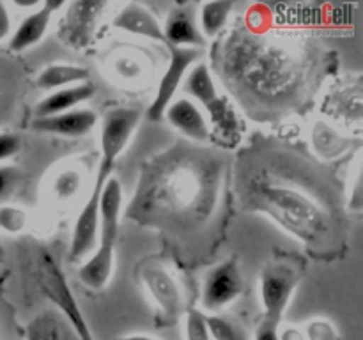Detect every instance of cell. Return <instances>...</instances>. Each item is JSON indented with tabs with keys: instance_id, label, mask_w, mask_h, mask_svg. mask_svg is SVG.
I'll return each mask as SVG.
<instances>
[{
	"instance_id": "1",
	"label": "cell",
	"mask_w": 363,
	"mask_h": 340,
	"mask_svg": "<svg viewBox=\"0 0 363 340\" xmlns=\"http://www.w3.org/2000/svg\"><path fill=\"white\" fill-rule=\"evenodd\" d=\"M240 191L250 211L268 215L301 243L325 246L335 239L333 202H328L312 184H305L300 174L279 172L273 163L259 165L252 174H243Z\"/></svg>"
},
{
	"instance_id": "2",
	"label": "cell",
	"mask_w": 363,
	"mask_h": 340,
	"mask_svg": "<svg viewBox=\"0 0 363 340\" xmlns=\"http://www.w3.org/2000/svg\"><path fill=\"white\" fill-rule=\"evenodd\" d=\"M218 191V166L208 152H174L162 163H156L149 176V186L142 188L138 202H151V209L160 211L156 218L174 222H195L211 211Z\"/></svg>"
},
{
	"instance_id": "3",
	"label": "cell",
	"mask_w": 363,
	"mask_h": 340,
	"mask_svg": "<svg viewBox=\"0 0 363 340\" xmlns=\"http://www.w3.org/2000/svg\"><path fill=\"white\" fill-rule=\"evenodd\" d=\"M140 123V110L131 106H119L106 112L101 124V158L98 165V176L91 195L78 212L71 234V261L87 259L92 254L98 239L99 227V198L106 181L112 177L117 158L130 144L135 130Z\"/></svg>"
},
{
	"instance_id": "4",
	"label": "cell",
	"mask_w": 363,
	"mask_h": 340,
	"mask_svg": "<svg viewBox=\"0 0 363 340\" xmlns=\"http://www.w3.org/2000/svg\"><path fill=\"white\" fill-rule=\"evenodd\" d=\"M250 53L238 50V81L248 89L257 98H266L268 101H284L298 92L303 81V67L300 59L293 55L284 46L269 45V42L252 41Z\"/></svg>"
},
{
	"instance_id": "5",
	"label": "cell",
	"mask_w": 363,
	"mask_h": 340,
	"mask_svg": "<svg viewBox=\"0 0 363 340\" xmlns=\"http://www.w3.org/2000/svg\"><path fill=\"white\" fill-rule=\"evenodd\" d=\"M121 211H123V188L116 177H110L99 198V227L98 239H96L98 246L78 269V278L87 289H103L112 276L116 244L121 229Z\"/></svg>"
},
{
	"instance_id": "6",
	"label": "cell",
	"mask_w": 363,
	"mask_h": 340,
	"mask_svg": "<svg viewBox=\"0 0 363 340\" xmlns=\"http://www.w3.org/2000/svg\"><path fill=\"white\" fill-rule=\"evenodd\" d=\"M301 266L289 259L272 261L262 268L261 273V303L264 315L262 317L273 322H282L284 312L289 307V301L301 280Z\"/></svg>"
},
{
	"instance_id": "7",
	"label": "cell",
	"mask_w": 363,
	"mask_h": 340,
	"mask_svg": "<svg viewBox=\"0 0 363 340\" xmlns=\"http://www.w3.org/2000/svg\"><path fill=\"white\" fill-rule=\"evenodd\" d=\"M184 91L209 110L213 128L223 131V135L236 131V112L218 94V89L209 73L208 64L199 62L188 71L186 78H184Z\"/></svg>"
},
{
	"instance_id": "8",
	"label": "cell",
	"mask_w": 363,
	"mask_h": 340,
	"mask_svg": "<svg viewBox=\"0 0 363 340\" xmlns=\"http://www.w3.org/2000/svg\"><path fill=\"white\" fill-rule=\"evenodd\" d=\"M167 48H169V66L160 80L155 99L147 108L149 120L163 119L165 110L176 99L177 91L186 78L188 71L201 59V50L197 48H176V46H167Z\"/></svg>"
},
{
	"instance_id": "9",
	"label": "cell",
	"mask_w": 363,
	"mask_h": 340,
	"mask_svg": "<svg viewBox=\"0 0 363 340\" xmlns=\"http://www.w3.org/2000/svg\"><path fill=\"white\" fill-rule=\"evenodd\" d=\"M243 290V278H241L240 266L236 259L222 262L206 275L202 285V307L204 310L216 314L229 307Z\"/></svg>"
},
{
	"instance_id": "10",
	"label": "cell",
	"mask_w": 363,
	"mask_h": 340,
	"mask_svg": "<svg viewBox=\"0 0 363 340\" xmlns=\"http://www.w3.org/2000/svg\"><path fill=\"white\" fill-rule=\"evenodd\" d=\"M140 278L147 287L160 310V324L172 326L183 310V296L176 278L163 266L149 264L142 269Z\"/></svg>"
},
{
	"instance_id": "11",
	"label": "cell",
	"mask_w": 363,
	"mask_h": 340,
	"mask_svg": "<svg viewBox=\"0 0 363 340\" xmlns=\"http://www.w3.org/2000/svg\"><path fill=\"white\" fill-rule=\"evenodd\" d=\"M45 276H43V283L46 294L50 296V300L55 303V307L59 308L60 314L69 321V324L73 326L74 332H77L78 339L80 340H96L94 335H92L91 328H89V322L85 321L84 314H82L80 305L77 303V298L71 293L69 285L64 280L62 273H60L59 268H55L52 264H46L45 268Z\"/></svg>"
},
{
	"instance_id": "12",
	"label": "cell",
	"mask_w": 363,
	"mask_h": 340,
	"mask_svg": "<svg viewBox=\"0 0 363 340\" xmlns=\"http://www.w3.org/2000/svg\"><path fill=\"white\" fill-rule=\"evenodd\" d=\"M105 7V2L69 4L59 30V38L62 39L64 45L74 46V48H84V46L91 45L96 30V21Z\"/></svg>"
},
{
	"instance_id": "13",
	"label": "cell",
	"mask_w": 363,
	"mask_h": 340,
	"mask_svg": "<svg viewBox=\"0 0 363 340\" xmlns=\"http://www.w3.org/2000/svg\"><path fill=\"white\" fill-rule=\"evenodd\" d=\"M163 35H165V45L176 48L199 50L206 45V39L201 34L195 18V7L191 4H181L170 9L163 27Z\"/></svg>"
},
{
	"instance_id": "14",
	"label": "cell",
	"mask_w": 363,
	"mask_h": 340,
	"mask_svg": "<svg viewBox=\"0 0 363 340\" xmlns=\"http://www.w3.org/2000/svg\"><path fill=\"white\" fill-rule=\"evenodd\" d=\"M98 123L96 112L89 108H74L69 112L57 113L50 117H38L30 123V128L39 133L60 135V137H84Z\"/></svg>"
},
{
	"instance_id": "15",
	"label": "cell",
	"mask_w": 363,
	"mask_h": 340,
	"mask_svg": "<svg viewBox=\"0 0 363 340\" xmlns=\"http://www.w3.org/2000/svg\"><path fill=\"white\" fill-rule=\"evenodd\" d=\"M163 117L169 120L174 130H177L190 140L199 142V144L208 142L211 137V128H209L208 119L191 99H174L169 108L165 110Z\"/></svg>"
},
{
	"instance_id": "16",
	"label": "cell",
	"mask_w": 363,
	"mask_h": 340,
	"mask_svg": "<svg viewBox=\"0 0 363 340\" xmlns=\"http://www.w3.org/2000/svg\"><path fill=\"white\" fill-rule=\"evenodd\" d=\"M62 4H52L43 2L35 11H32L28 16H25L20 21L16 28L13 30L9 38V48L13 52H25V50L32 48L41 39L45 38L46 30H48L50 23H52V16L57 9H60Z\"/></svg>"
},
{
	"instance_id": "17",
	"label": "cell",
	"mask_w": 363,
	"mask_h": 340,
	"mask_svg": "<svg viewBox=\"0 0 363 340\" xmlns=\"http://www.w3.org/2000/svg\"><path fill=\"white\" fill-rule=\"evenodd\" d=\"M113 27L128 34L140 35V38L151 39L165 45V35H163V25L158 18L144 7L142 4L130 2L116 14L113 18Z\"/></svg>"
},
{
	"instance_id": "18",
	"label": "cell",
	"mask_w": 363,
	"mask_h": 340,
	"mask_svg": "<svg viewBox=\"0 0 363 340\" xmlns=\"http://www.w3.org/2000/svg\"><path fill=\"white\" fill-rule=\"evenodd\" d=\"M96 94V87L91 81H84V84L71 85V87L57 89V91L50 92L46 98L35 106V119L38 117H50L57 115V113L69 112V110L78 108L82 103L91 99Z\"/></svg>"
},
{
	"instance_id": "19",
	"label": "cell",
	"mask_w": 363,
	"mask_h": 340,
	"mask_svg": "<svg viewBox=\"0 0 363 340\" xmlns=\"http://www.w3.org/2000/svg\"><path fill=\"white\" fill-rule=\"evenodd\" d=\"M25 340H80L59 310H43L25 328Z\"/></svg>"
},
{
	"instance_id": "20",
	"label": "cell",
	"mask_w": 363,
	"mask_h": 340,
	"mask_svg": "<svg viewBox=\"0 0 363 340\" xmlns=\"http://www.w3.org/2000/svg\"><path fill=\"white\" fill-rule=\"evenodd\" d=\"M91 73L87 67L74 66V64H50L35 80V85L43 91H57V89L71 87V85L89 81Z\"/></svg>"
},
{
	"instance_id": "21",
	"label": "cell",
	"mask_w": 363,
	"mask_h": 340,
	"mask_svg": "<svg viewBox=\"0 0 363 340\" xmlns=\"http://www.w3.org/2000/svg\"><path fill=\"white\" fill-rule=\"evenodd\" d=\"M234 9L233 2H225V0H216V2L202 4L201 7V34L206 38H216L222 32V28L227 25L230 13Z\"/></svg>"
},
{
	"instance_id": "22",
	"label": "cell",
	"mask_w": 363,
	"mask_h": 340,
	"mask_svg": "<svg viewBox=\"0 0 363 340\" xmlns=\"http://www.w3.org/2000/svg\"><path fill=\"white\" fill-rule=\"evenodd\" d=\"M211 340H248L247 332L230 317L220 314H206Z\"/></svg>"
},
{
	"instance_id": "23",
	"label": "cell",
	"mask_w": 363,
	"mask_h": 340,
	"mask_svg": "<svg viewBox=\"0 0 363 340\" xmlns=\"http://www.w3.org/2000/svg\"><path fill=\"white\" fill-rule=\"evenodd\" d=\"M184 339L186 340H211L206 314L199 308H190L184 317Z\"/></svg>"
},
{
	"instance_id": "24",
	"label": "cell",
	"mask_w": 363,
	"mask_h": 340,
	"mask_svg": "<svg viewBox=\"0 0 363 340\" xmlns=\"http://www.w3.org/2000/svg\"><path fill=\"white\" fill-rule=\"evenodd\" d=\"M305 340H342L337 324L325 317H315L307 322L303 329Z\"/></svg>"
},
{
	"instance_id": "25",
	"label": "cell",
	"mask_w": 363,
	"mask_h": 340,
	"mask_svg": "<svg viewBox=\"0 0 363 340\" xmlns=\"http://www.w3.org/2000/svg\"><path fill=\"white\" fill-rule=\"evenodd\" d=\"M82 186V177L77 170H64L53 181V193L59 200H69L78 193Z\"/></svg>"
},
{
	"instance_id": "26",
	"label": "cell",
	"mask_w": 363,
	"mask_h": 340,
	"mask_svg": "<svg viewBox=\"0 0 363 340\" xmlns=\"http://www.w3.org/2000/svg\"><path fill=\"white\" fill-rule=\"evenodd\" d=\"M27 223V215L23 209L14 208V205H2L0 208V229L6 232L16 234Z\"/></svg>"
},
{
	"instance_id": "27",
	"label": "cell",
	"mask_w": 363,
	"mask_h": 340,
	"mask_svg": "<svg viewBox=\"0 0 363 340\" xmlns=\"http://www.w3.org/2000/svg\"><path fill=\"white\" fill-rule=\"evenodd\" d=\"M21 181V174L14 166L0 165V202L7 200L18 190Z\"/></svg>"
},
{
	"instance_id": "28",
	"label": "cell",
	"mask_w": 363,
	"mask_h": 340,
	"mask_svg": "<svg viewBox=\"0 0 363 340\" xmlns=\"http://www.w3.org/2000/svg\"><path fill=\"white\" fill-rule=\"evenodd\" d=\"M20 151V138L13 133H0V163L13 158Z\"/></svg>"
},
{
	"instance_id": "29",
	"label": "cell",
	"mask_w": 363,
	"mask_h": 340,
	"mask_svg": "<svg viewBox=\"0 0 363 340\" xmlns=\"http://www.w3.org/2000/svg\"><path fill=\"white\" fill-rule=\"evenodd\" d=\"M279 332H280L279 322L268 321V319L262 317L261 322L257 324V328H255L254 339L252 340H280Z\"/></svg>"
},
{
	"instance_id": "30",
	"label": "cell",
	"mask_w": 363,
	"mask_h": 340,
	"mask_svg": "<svg viewBox=\"0 0 363 340\" xmlns=\"http://www.w3.org/2000/svg\"><path fill=\"white\" fill-rule=\"evenodd\" d=\"M0 340H25V329L18 328L13 319L0 321Z\"/></svg>"
},
{
	"instance_id": "31",
	"label": "cell",
	"mask_w": 363,
	"mask_h": 340,
	"mask_svg": "<svg viewBox=\"0 0 363 340\" xmlns=\"http://www.w3.org/2000/svg\"><path fill=\"white\" fill-rule=\"evenodd\" d=\"M11 30H13V23H11L9 9L6 4L0 2V42L9 38Z\"/></svg>"
},
{
	"instance_id": "32",
	"label": "cell",
	"mask_w": 363,
	"mask_h": 340,
	"mask_svg": "<svg viewBox=\"0 0 363 340\" xmlns=\"http://www.w3.org/2000/svg\"><path fill=\"white\" fill-rule=\"evenodd\" d=\"M280 340H305L303 329L296 328V326H287L279 332Z\"/></svg>"
},
{
	"instance_id": "33",
	"label": "cell",
	"mask_w": 363,
	"mask_h": 340,
	"mask_svg": "<svg viewBox=\"0 0 363 340\" xmlns=\"http://www.w3.org/2000/svg\"><path fill=\"white\" fill-rule=\"evenodd\" d=\"M116 340H162V339H156V336H151V335H142V333H133V335L117 336Z\"/></svg>"
}]
</instances>
